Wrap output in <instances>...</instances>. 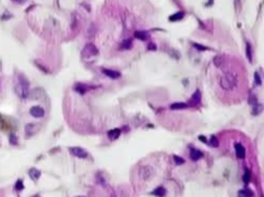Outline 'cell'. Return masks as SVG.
<instances>
[{"label":"cell","mask_w":264,"mask_h":197,"mask_svg":"<svg viewBox=\"0 0 264 197\" xmlns=\"http://www.w3.org/2000/svg\"><path fill=\"white\" fill-rule=\"evenodd\" d=\"M13 1H15V2L20 3V4H21V3H25V1H27V0H13Z\"/></svg>","instance_id":"cell-30"},{"label":"cell","mask_w":264,"mask_h":197,"mask_svg":"<svg viewBox=\"0 0 264 197\" xmlns=\"http://www.w3.org/2000/svg\"><path fill=\"white\" fill-rule=\"evenodd\" d=\"M29 174H30V177H31L33 180H37V179L39 178L40 175H41V173H40V171H38L37 169H35V168H33V169L30 170V172H29Z\"/></svg>","instance_id":"cell-13"},{"label":"cell","mask_w":264,"mask_h":197,"mask_svg":"<svg viewBox=\"0 0 264 197\" xmlns=\"http://www.w3.org/2000/svg\"><path fill=\"white\" fill-rule=\"evenodd\" d=\"M194 48H197L199 51H206V50H207V48H206V46H200V44H198V43H194Z\"/></svg>","instance_id":"cell-29"},{"label":"cell","mask_w":264,"mask_h":197,"mask_svg":"<svg viewBox=\"0 0 264 197\" xmlns=\"http://www.w3.org/2000/svg\"><path fill=\"white\" fill-rule=\"evenodd\" d=\"M249 180H250V172H249L248 170H245V174L243 176V181L245 182V183H248Z\"/></svg>","instance_id":"cell-22"},{"label":"cell","mask_w":264,"mask_h":197,"mask_svg":"<svg viewBox=\"0 0 264 197\" xmlns=\"http://www.w3.org/2000/svg\"><path fill=\"white\" fill-rule=\"evenodd\" d=\"M201 157H202V153H201L199 150H197V149H191V151H190V158H191V160H194V161H197V160H199Z\"/></svg>","instance_id":"cell-10"},{"label":"cell","mask_w":264,"mask_h":197,"mask_svg":"<svg viewBox=\"0 0 264 197\" xmlns=\"http://www.w3.org/2000/svg\"><path fill=\"white\" fill-rule=\"evenodd\" d=\"M33 197H41V196H39V195H35V196H33Z\"/></svg>","instance_id":"cell-31"},{"label":"cell","mask_w":264,"mask_h":197,"mask_svg":"<svg viewBox=\"0 0 264 197\" xmlns=\"http://www.w3.org/2000/svg\"><path fill=\"white\" fill-rule=\"evenodd\" d=\"M79 197H81V196H79Z\"/></svg>","instance_id":"cell-32"},{"label":"cell","mask_w":264,"mask_h":197,"mask_svg":"<svg viewBox=\"0 0 264 197\" xmlns=\"http://www.w3.org/2000/svg\"><path fill=\"white\" fill-rule=\"evenodd\" d=\"M173 160H174V162L176 163L178 166H181V164H183V163L185 162L183 158L180 157V156H176V155H174V156H173Z\"/></svg>","instance_id":"cell-23"},{"label":"cell","mask_w":264,"mask_h":197,"mask_svg":"<svg viewBox=\"0 0 264 197\" xmlns=\"http://www.w3.org/2000/svg\"><path fill=\"white\" fill-rule=\"evenodd\" d=\"M239 197H252V192L250 190H241L239 192Z\"/></svg>","instance_id":"cell-19"},{"label":"cell","mask_w":264,"mask_h":197,"mask_svg":"<svg viewBox=\"0 0 264 197\" xmlns=\"http://www.w3.org/2000/svg\"><path fill=\"white\" fill-rule=\"evenodd\" d=\"M75 90H76L78 93H80V94H83V93L86 92V86H83V84H77V86H75Z\"/></svg>","instance_id":"cell-25"},{"label":"cell","mask_w":264,"mask_h":197,"mask_svg":"<svg viewBox=\"0 0 264 197\" xmlns=\"http://www.w3.org/2000/svg\"><path fill=\"white\" fill-rule=\"evenodd\" d=\"M85 54H87L88 56H93L97 54V49H96L94 44L92 43H88L86 46H85Z\"/></svg>","instance_id":"cell-7"},{"label":"cell","mask_w":264,"mask_h":197,"mask_svg":"<svg viewBox=\"0 0 264 197\" xmlns=\"http://www.w3.org/2000/svg\"><path fill=\"white\" fill-rule=\"evenodd\" d=\"M235 149H236L237 157L240 158V159L244 158V156H245V150H244V148H243V145H241V143H236Z\"/></svg>","instance_id":"cell-8"},{"label":"cell","mask_w":264,"mask_h":197,"mask_svg":"<svg viewBox=\"0 0 264 197\" xmlns=\"http://www.w3.org/2000/svg\"><path fill=\"white\" fill-rule=\"evenodd\" d=\"M140 174H141V177L144 179H149L150 177H152V175L154 174L153 169L149 166H145L143 168H141L140 170Z\"/></svg>","instance_id":"cell-4"},{"label":"cell","mask_w":264,"mask_h":197,"mask_svg":"<svg viewBox=\"0 0 264 197\" xmlns=\"http://www.w3.org/2000/svg\"><path fill=\"white\" fill-rule=\"evenodd\" d=\"M238 76L237 74L233 72H226L222 75L221 79H220V86L225 91H233L237 86H238Z\"/></svg>","instance_id":"cell-1"},{"label":"cell","mask_w":264,"mask_h":197,"mask_svg":"<svg viewBox=\"0 0 264 197\" xmlns=\"http://www.w3.org/2000/svg\"><path fill=\"white\" fill-rule=\"evenodd\" d=\"M132 46V40L131 39H126L124 40L123 42V46H122V48L123 49H126V50H130Z\"/></svg>","instance_id":"cell-20"},{"label":"cell","mask_w":264,"mask_h":197,"mask_svg":"<svg viewBox=\"0 0 264 197\" xmlns=\"http://www.w3.org/2000/svg\"><path fill=\"white\" fill-rule=\"evenodd\" d=\"M209 145H211V147H213V148H217L219 145V142H218V139L215 138V136H212L211 138H210V141H209Z\"/></svg>","instance_id":"cell-24"},{"label":"cell","mask_w":264,"mask_h":197,"mask_svg":"<svg viewBox=\"0 0 264 197\" xmlns=\"http://www.w3.org/2000/svg\"><path fill=\"white\" fill-rule=\"evenodd\" d=\"M255 82L257 86H260V84H261V78H260L258 73H256L255 74Z\"/></svg>","instance_id":"cell-27"},{"label":"cell","mask_w":264,"mask_h":197,"mask_svg":"<svg viewBox=\"0 0 264 197\" xmlns=\"http://www.w3.org/2000/svg\"><path fill=\"white\" fill-rule=\"evenodd\" d=\"M201 98H202L201 91H200V90H197V91L192 94V96H191V98H190L191 107H197V105H199L200 102H201Z\"/></svg>","instance_id":"cell-6"},{"label":"cell","mask_w":264,"mask_h":197,"mask_svg":"<svg viewBox=\"0 0 264 197\" xmlns=\"http://www.w3.org/2000/svg\"><path fill=\"white\" fill-rule=\"evenodd\" d=\"M188 107L187 103H184V102H175L173 105H171V109L172 110H182V109H186Z\"/></svg>","instance_id":"cell-16"},{"label":"cell","mask_w":264,"mask_h":197,"mask_svg":"<svg viewBox=\"0 0 264 197\" xmlns=\"http://www.w3.org/2000/svg\"><path fill=\"white\" fill-rule=\"evenodd\" d=\"M41 94H43L42 90H41V89H35L34 91H32L31 97H32V98L35 99V100H37V99H40V96H41Z\"/></svg>","instance_id":"cell-15"},{"label":"cell","mask_w":264,"mask_h":197,"mask_svg":"<svg viewBox=\"0 0 264 197\" xmlns=\"http://www.w3.org/2000/svg\"><path fill=\"white\" fill-rule=\"evenodd\" d=\"M183 17H184V13L178 12V13H175L174 15H172L169 19H170V21H176V20H181Z\"/></svg>","instance_id":"cell-18"},{"label":"cell","mask_w":264,"mask_h":197,"mask_svg":"<svg viewBox=\"0 0 264 197\" xmlns=\"http://www.w3.org/2000/svg\"><path fill=\"white\" fill-rule=\"evenodd\" d=\"M213 63H215V67L221 68L222 65H223V63H224V57H222V56H215V59H213Z\"/></svg>","instance_id":"cell-17"},{"label":"cell","mask_w":264,"mask_h":197,"mask_svg":"<svg viewBox=\"0 0 264 197\" xmlns=\"http://www.w3.org/2000/svg\"><path fill=\"white\" fill-rule=\"evenodd\" d=\"M69 150L74 156H76L78 158H86L88 156V153H87L86 150H83V148H79V147H72Z\"/></svg>","instance_id":"cell-3"},{"label":"cell","mask_w":264,"mask_h":197,"mask_svg":"<svg viewBox=\"0 0 264 197\" xmlns=\"http://www.w3.org/2000/svg\"><path fill=\"white\" fill-rule=\"evenodd\" d=\"M120 129H113L108 133V136H109V138H110L111 140H115V139H117L120 137Z\"/></svg>","instance_id":"cell-12"},{"label":"cell","mask_w":264,"mask_h":197,"mask_svg":"<svg viewBox=\"0 0 264 197\" xmlns=\"http://www.w3.org/2000/svg\"><path fill=\"white\" fill-rule=\"evenodd\" d=\"M10 141L12 145H17V137L15 135H11L10 136Z\"/></svg>","instance_id":"cell-28"},{"label":"cell","mask_w":264,"mask_h":197,"mask_svg":"<svg viewBox=\"0 0 264 197\" xmlns=\"http://www.w3.org/2000/svg\"><path fill=\"white\" fill-rule=\"evenodd\" d=\"M15 189L17 191H21V190H23V183H22L21 180H17V182H16V185H15Z\"/></svg>","instance_id":"cell-26"},{"label":"cell","mask_w":264,"mask_h":197,"mask_svg":"<svg viewBox=\"0 0 264 197\" xmlns=\"http://www.w3.org/2000/svg\"><path fill=\"white\" fill-rule=\"evenodd\" d=\"M152 194L155 195V196H159V197H163V196H165V194H166V190L163 188V187H159V188H157L153 192H152Z\"/></svg>","instance_id":"cell-14"},{"label":"cell","mask_w":264,"mask_h":197,"mask_svg":"<svg viewBox=\"0 0 264 197\" xmlns=\"http://www.w3.org/2000/svg\"><path fill=\"white\" fill-rule=\"evenodd\" d=\"M30 114L35 118H41L44 116V110H43L41 107L39 105H36V107H33L30 110Z\"/></svg>","instance_id":"cell-5"},{"label":"cell","mask_w":264,"mask_h":197,"mask_svg":"<svg viewBox=\"0 0 264 197\" xmlns=\"http://www.w3.org/2000/svg\"><path fill=\"white\" fill-rule=\"evenodd\" d=\"M103 73H104L106 76H108V77L112 78V79H116V78H118L120 76V72L112 71V70H107V69H103Z\"/></svg>","instance_id":"cell-9"},{"label":"cell","mask_w":264,"mask_h":197,"mask_svg":"<svg viewBox=\"0 0 264 197\" xmlns=\"http://www.w3.org/2000/svg\"><path fill=\"white\" fill-rule=\"evenodd\" d=\"M246 54H247V58H248L249 61H252V46H250V44L249 43H247L246 44Z\"/></svg>","instance_id":"cell-21"},{"label":"cell","mask_w":264,"mask_h":197,"mask_svg":"<svg viewBox=\"0 0 264 197\" xmlns=\"http://www.w3.org/2000/svg\"><path fill=\"white\" fill-rule=\"evenodd\" d=\"M15 91L17 93V95L21 98H27L30 95V90H29V82L28 80L25 79L22 76H19V83L16 86Z\"/></svg>","instance_id":"cell-2"},{"label":"cell","mask_w":264,"mask_h":197,"mask_svg":"<svg viewBox=\"0 0 264 197\" xmlns=\"http://www.w3.org/2000/svg\"><path fill=\"white\" fill-rule=\"evenodd\" d=\"M134 37L137 38L140 40H147L149 38V35H148L147 32H144V31H136L134 33Z\"/></svg>","instance_id":"cell-11"}]
</instances>
